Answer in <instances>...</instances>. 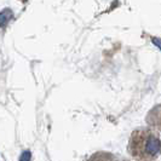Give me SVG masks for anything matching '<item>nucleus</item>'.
<instances>
[{
  "label": "nucleus",
  "instance_id": "f257e3e1",
  "mask_svg": "<svg viewBox=\"0 0 161 161\" xmlns=\"http://www.w3.org/2000/svg\"><path fill=\"white\" fill-rule=\"evenodd\" d=\"M127 150L138 160H155L161 154V139L152 129H137L131 133Z\"/></svg>",
  "mask_w": 161,
  "mask_h": 161
},
{
  "label": "nucleus",
  "instance_id": "f03ea898",
  "mask_svg": "<svg viewBox=\"0 0 161 161\" xmlns=\"http://www.w3.org/2000/svg\"><path fill=\"white\" fill-rule=\"evenodd\" d=\"M147 122L155 130L161 131V104L156 105L149 112L147 116Z\"/></svg>",
  "mask_w": 161,
  "mask_h": 161
}]
</instances>
